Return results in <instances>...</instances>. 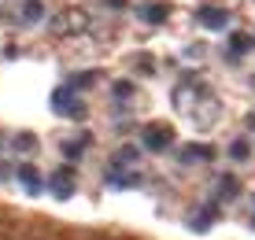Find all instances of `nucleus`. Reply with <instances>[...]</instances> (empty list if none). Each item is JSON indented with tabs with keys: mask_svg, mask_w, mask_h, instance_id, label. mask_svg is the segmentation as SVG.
<instances>
[{
	"mask_svg": "<svg viewBox=\"0 0 255 240\" xmlns=\"http://www.w3.org/2000/svg\"><path fill=\"white\" fill-rule=\"evenodd\" d=\"M129 93H133V85H129V82H119L115 85V96H129Z\"/></svg>",
	"mask_w": 255,
	"mask_h": 240,
	"instance_id": "4468645a",
	"label": "nucleus"
},
{
	"mask_svg": "<svg viewBox=\"0 0 255 240\" xmlns=\"http://www.w3.org/2000/svg\"><path fill=\"white\" fill-rule=\"evenodd\" d=\"M140 19L144 22H163L166 19V4H140Z\"/></svg>",
	"mask_w": 255,
	"mask_h": 240,
	"instance_id": "39448f33",
	"label": "nucleus"
},
{
	"mask_svg": "<svg viewBox=\"0 0 255 240\" xmlns=\"http://www.w3.org/2000/svg\"><path fill=\"white\" fill-rule=\"evenodd\" d=\"M252 44V37H233V52H244Z\"/></svg>",
	"mask_w": 255,
	"mask_h": 240,
	"instance_id": "ddd939ff",
	"label": "nucleus"
},
{
	"mask_svg": "<svg viewBox=\"0 0 255 240\" xmlns=\"http://www.w3.org/2000/svg\"><path fill=\"white\" fill-rule=\"evenodd\" d=\"M33 144H37V140H33L30 133H22V137H15V148H19V152H33Z\"/></svg>",
	"mask_w": 255,
	"mask_h": 240,
	"instance_id": "1a4fd4ad",
	"label": "nucleus"
},
{
	"mask_svg": "<svg viewBox=\"0 0 255 240\" xmlns=\"http://www.w3.org/2000/svg\"><path fill=\"white\" fill-rule=\"evenodd\" d=\"M52 108H56L59 115H70V119H82L85 115V104L78 100L74 89H56V93H52Z\"/></svg>",
	"mask_w": 255,
	"mask_h": 240,
	"instance_id": "f257e3e1",
	"label": "nucleus"
},
{
	"mask_svg": "<svg viewBox=\"0 0 255 240\" xmlns=\"http://www.w3.org/2000/svg\"><path fill=\"white\" fill-rule=\"evenodd\" d=\"M22 19H26V22H37V19H41V4H37V0H30V4L22 7Z\"/></svg>",
	"mask_w": 255,
	"mask_h": 240,
	"instance_id": "6e6552de",
	"label": "nucleus"
},
{
	"mask_svg": "<svg viewBox=\"0 0 255 240\" xmlns=\"http://www.w3.org/2000/svg\"><path fill=\"white\" fill-rule=\"evenodd\" d=\"M48 192H52L56 200H70V196H74V177H70L67 170L52 174V177H48Z\"/></svg>",
	"mask_w": 255,
	"mask_h": 240,
	"instance_id": "20e7f679",
	"label": "nucleus"
},
{
	"mask_svg": "<svg viewBox=\"0 0 255 240\" xmlns=\"http://www.w3.org/2000/svg\"><path fill=\"white\" fill-rule=\"evenodd\" d=\"M140 140H144L148 152H166V148L174 144V133H170V126H144Z\"/></svg>",
	"mask_w": 255,
	"mask_h": 240,
	"instance_id": "f03ea898",
	"label": "nucleus"
},
{
	"mask_svg": "<svg viewBox=\"0 0 255 240\" xmlns=\"http://www.w3.org/2000/svg\"><path fill=\"white\" fill-rule=\"evenodd\" d=\"M196 152H185V159L192 163V159H211V148H204V144H192Z\"/></svg>",
	"mask_w": 255,
	"mask_h": 240,
	"instance_id": "9d476101",
	"label": "nucleus"
},
{
	"mask_svg": "<svg viewBox=\"0 0 255 240\" xmlns=\"http://www.w3.org/2000/svg\"><path fill=\"white\" fill-rule=\"evenodd\" d=\"M63 155H67V159H78V155H82V144H74V140H67V144H63Z\"/></svg>",
	"mask_w": 255,
	"mask_h": 240,
	"instance_id": "9b49d317",
	"label": "nucleus"
},
{
	"mask_svg": "<svg viewBox=\"0 0 255 240\" xmlns=\"http://www.w3.org/2000/svg\"><path fill=\"white\" fill-rule=\"evenodd\" d=\"M19 177H22V185H26V192H30V196H37V192H41V181H37V174H33L30 166H22Z\"/></svg>",
	"mask_w": 255,
	"mask_h": 240,
	"instance_id": "0eeeda50",
	"label": "nucleus"
},
{
	"mask_svg": "<svg viewBox=\"0 0 255 240\" xmlns=\"http://www.w3.org/2000/svg\"><path fill=\"white\" fill-rule=\"evenodd\" d=\"M108 185H111V189H133V185H140V174L137 170L133 174H111Z\"/></svg>",
	"mask_w": 255,
	"mask_h": 240,
	"instance_id": "423d86ee",
	"label": "nucleus"
},
{
	"mask_svg": "<svg viewBox=\"0 0 255 240\" xmlns=\"http://www.w3.org/2000/svg\"><path fill=\"white\" fill-rule=\"evenodd\" d=\"M108 4H111V7H122V4H126V0H108Z\"/></svg>",
	"mask_w": 255,
	"mask_h": 240,
	"instance_id": "2eb2a0df",
	"label": "nucleus"
},
{
	"mask_svg": "<svg viewBox=\"0 0 255 240\" xmlns=\"http://www.w3.org/2000/svg\"><path fill=\"white\" fill-rule=\"evenodd\" d=\"M233 159H248V144H244V140H237V144H233Z\"/></svg>",
	"mask_w": 255,
	"mask_h": 240,
	"instance_id": "f8f14e48",
	"label": "nucleus"
},
{
	"mask_svg": "<svg viewBox=\"0 0 255 240\" xmlns=\"http://www.w3.org/2000/svg\"><path fill=\"white\" fill-rule=\"evenodd\" d=\"M196 19H200V26H207V30H226L233 15L226 11V7H200Z\"/></svg>",
	"mask_w": 255,
	"mask_h": 240,
	"instance_id": "7ed1b4c3",
	"label": "nucleus"
}]
</instances>
